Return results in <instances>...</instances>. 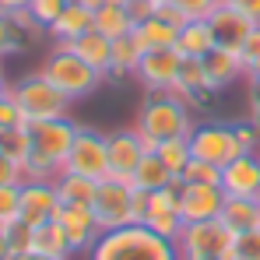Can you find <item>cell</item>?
Wrapping results in <instances>:
<instances>
[{"instance_id":"1","label":"cell","mask_w":260,"mask_h":260,"mask_svg":"<svg viewBox=\"0 0 260 260\" xmlns=\"http://www.w3.org/2000/svg\"><path fill=\"white\" fill-rule=\"evenodd\" d=\"M74 137H78V123L71 116L28 123L32 148H28V162H25V179H56L63 173V162L71 155Z\"/></svg>"},{"instance_id":"2","label":"cell","mask_w":260,"mask_h":260,"mask_svg":"<svg viewBox=\"0 0 260 260\" xmlns=\"http://www.w3.org/2000/svg\"><path fill=\"white\" fill-rule=\"evenodd\" d=\"M88 260H183L176 239L158 236L148 225H123L113 232H102L91 246Z\"/></svg>"},{"instance_id":"3","label":"cell","mask_w":260,"mask_h":260,"mask_svg":"<svg viewBox=\"0 0 260 260\" xmlns=\"http://www.w3.org/2000/svg\"><path fill=\"white\" fill-rule=\"evenodd\" d=\"M193 127H197L193 123V109L186 106V99H179L173 91L144 99V106L137 113V123H134V130L141 134V141H144L148 151H155L162 141L190 137Z\"/></svg>"},{"instance_id":"4","label":"cell","mask_w":260,"mask_h":260,"mask_svg":"<svg viewBox=\"0 0 260 260\" xmlns=\"http://www.w3.org/2000/svg\"><path fill=\"white\" fill-rule=\"evenodd\" d=\"M11 99L18 102V109L25 113L28 123H39V120H60L67 116V95L46 78L43 71L36 74H25L21 81L11 85Z\"/></svg>"},{"instance_id":"5","label":"cell","mask_w":260,"mask_h":260,"mask_svg":"<svg viewBox=\"0 0 260 260\" xmlns=\"http://www.w3.org/2000/svg\"><path fill=\"white\" fill-rule=\"evenodd\" d=\"M39 71H43L46 78L60 88L71 102L91 95L95 88L102 85V78H106V74H99L95 67H88L85 60H81L74 49H67V46H56V49L46 56V63L39 67Z\"/></svg>"},{"instance_id":"6","label":"cell","mask_w":260,"mask_h":260,"mask_svg":"<svg viewBox=\"0 0 260 260\" xmlns=\"http://www.w3.org/2000/svg\"><path fill=\"white\" fill-rule=\"evenodd\" d=\"M232 243H236V232L221 218L186 221L176 239L183 260H232Z\"/></svg>"},{"instance_id":"7","label":"cell","mask_w":260,"mask_h":260,"mask_svg":"<svg viewBox=\"0 0 260 260\" xmlns=\"http://www.w3.org/2000/svg\"><path fill=\"white\" fill-rule=\"evenodd\" d=\"M91 211H95V221H99L102 232H113V229H123V225H137L134 221V183L116 179V176L99 179Z\"/></svg>"},{"instance_id":"8","label":"cell","mask_w":260,"mask_h":260,"mask_svg":"<svg viewBox=\"0 0 260 260\" xmlns=\"http://www.w3.org/2000/svg\"><path fill=\"white\" fill-rule=\"evenodd\" d=\"M190 151H193V158H204L218 169H225L232 158L243 155L232 123H197L190 130Z\"/></svg>"},{"instance_id":"9","label":"cell","mask_w":260,"mask_h":260,"mask_svg":"<svg viewBox=\"0 0 260 260\" xmlns=\"http://www.w3.org/2000/svg\"><path fill=\"white\" fill-rule=\"evenodd\" d=\"M63 173H78L88 179H106L109 176V148H106V134L91 127H78V137L71 144V155L63 162Z\"/></svg>"},{"instance_id":"10","label":"cell","mask_w":260,"mask_h":260,"mask_svg":"<svg viewBox=\"0 0 260 260\" xmlns=\"http://www.w3.org/2000/svg\"><path fill=\"white\" fill-rule=\"evenodd\" d=\"M179 190H183V179L176 176V183H169L166 190H155V193H148V211H144V221L141 225H148V229H155L158 236H166V239H179V232H183V215H179Z\"/></svg>"},{"instance_id":"11","label":"cell","mask_w":260,"mask_h":260,"mask_svg":"<svg viewBox=\"0 0 260 260\" xmlns=\"http://www.w3.org/2000/svg\"><path fill=\"white\" fill-rule=\"evenodd\" d=\"M179 67H183V53L169 46V49H151L141 56V67H137V81L148 88L151 95H166L176 88L179 78Z\"/></svg>"},{"instance_id":"12","label":"cell","mask_w":260,"mask_h":260,"mask_svg":"<svg viewBox=\"0 0 260 260\" xmlns=\"http://www.w3.org/2000/svg\"><path fill=\"white\" fill-rule=\"evenodd\" d=\"M56 221H60L63 236L71 239L74 257H78V253H91V246H95V243H99V236H102V229H99V221H95L91 204H60Z\"/></svg>"},{"instance_id":"13","label":"cell","mask_w":260,"mask_h":260,"mask_svg":"<svg viewBox=\"0 0 260 260\" xmlns=\"http://www.w3.org/2000/svg\"><path fill=\"white\" fill-rule=\"evenodd\" d=\"M225 201H229V193L221 186L183 183V190H179V215H183V221H211V218H221Z\"/></svg>"},{"instance_id":"14","label":"cell","mask_w":260,"mask_h":260,"mask_svg":"<svg viewBox=\"0 0 260 260\" xmlns=\"http://www.w3.org/2000/svg\"><path fill=\"white\" fill-rule=\"evenodd\" d=\"M60 193H56V179H25L21 183V215L28 225H43L53 221L60 211Z\"/></svg>"},{"instance_id":"15","label":"cell","mask_w":260,"mask_h":260,"mask_svg":"<svg viewBox=\"0 0 260 260\" xmlns=\"http://www.w3.org/2000/svg\"><path fill=\"white\" fill-rule=\"evenodd\" d=\"M106 148H109V176H116V179H127L134 183V169H137V162L144 158V141H141V134L130 127V130H113V134H106Z\"/></svg>"},{"instance_id":"16","label":"cell","mask_w":260,"mask_h":260,"mask_svg":"<svg viewBox=\"0 0 260 260\" xmlns=\"http://www.w3.org/2000/svg\"><path fill=\"white\" fill-rule=\"evenodd\" d=\"M208 25H211L215 46H218V49H229V53H243L246 39H250V36H253V28H257L246 14H239V11H236V7H229L225 0H221V7H218L215 14L208 18Z\"/></svg>"},{"instance_id":"17","label":"cell","mask_w":260,"mask_h":260,"mask_svg":"<svg viewBox=\"0 0 260 260\" xmlns=\"http://www.w3.org/2000/svg\"><path fill=\"white\" fill-rule=\"evenodd\" d=\"M221 190L229 197H260V155H239L221 169Z\"/></svg>"},{"instance_id":"18","label":"cell","mask_w":260,"mask_h":260,"mask_svg":"<svg viewBox=\"0 0 260 260\" xmlns=\"http://www.w3.org/2000/svg\"><path fill=\"white\" fill-rule=\"evenodd\" d=\"M95 28V11H88L85 4H67L60 11V18L49 25V39L56 46H71L74 39H81Z\"/></svg>"},{"instance_id":"19","label":"cell","mask_w":260,"mask_h":260,"mask_svg":"<svg viewBox=\"0 0 260 260\" xmlns=\"http://www.w3.org/2000/svg\"><path fill=\"white\" fill-rule=\"evenodd\" d=\"M204 74H208V88H215V91H221V88H229L232 81H239L246 71H243V60H239V53H229V49H211L204 60Z\"/></svg>"},{"instance_id":"20","label":"cell","mask_w":260,"mask_h":260,"mask_svg":"<svg viewBox=\"0 0 260 260\" xmlns=\"http://www.w3.org/2000/svg\"><path fill=\"white\" fill-rule=\"evenodd\" d=\"M32 253H43V257H56V260H71L74 250H71V239L63 236L60 221H43L32 229Z\"/></svg>"},{"instance_id":"21","label":"cell","mask_w":260,"mask_h":260,"mask_svg":"<svg viewBox=\"0 0 260 260\" xmlns=\"http://www.w3.org/2000/svg\"><path fill=\"white\" fill-rule=\"evenodd\" d=\"M137 46L144 49V53H151V49H169L176 46V36H179V28L169 25L166 18H158V11L148 18V21H141V25H134V32H130Z\"/></svg>"},{"instance_id":"22","label":"cell","mask_w":260,"mask_h":260,"mask_svg":"<svg viewBox=\"0 0 260 260\" xmlns=\"http://www.w3.org/2000/svg\"><path fill=\"white\" fill-rule=\"evenodd\" d=\"M67 49H74L88 67H95L99 74H109V63H113V39H106L102 32H95V28H91L88 36L74 39Z\"/></svg>"},{"instance_id":"23","label":"cell","mask_w":260,"mask_h":260,"mask_svg":"<svg viewBox=\"0 0 260 260\" xmlns=\"http://www.w3.org/2000/svg\"><path fill=\"white\" fill-rule=\"evenodd\" d=\"M221 221L236 236L250 232V229H260V201L257 197H229L225 208H221Z\"/></svg>"},{"instance_id":"24","label":"cell","mask_w":260,"mask_h":260,"mask_svg":"<svg viewBox=\"0 0 260 260\" xmlns=\"http://www.w3.org/2000/svg\"><path fill=\"white\" fill-rule=\"evenodd\" d=\"M169 183H176V176L169 173V166H166L155 151H144V158H141L137 169H134V186L144 190V193H155V190H166Z\"/></svg>"},{"instance_id":"25","label":"cell","mask_w":260,"mask_h":260,"mask_svg":"<svg viewBox=\"0 0 260 260\" xmlns=\"http://www.w3.org/2000/svg\"><path fill=\"white\" fill-rule=\"evenodd\" d=\"M176 49L183 56H193V60H204L211 49H215V36H211V25L208 21H186L176 36Z\"/></svg>"},{"instance_id":"26","label":"cell","mask_w":260,"mask_h":260,"mask_svg":"<svg viewBox=\"0 0 260 260\" xmlns=\"http://www.w3.org/2000/svg\"><path fill=\"white\" fill-rule=\"evenodd\" d=\"M141 56H144V49L137 46L134 36L113 39V63H109V74H106V78H127V74H137Z\"/></svg>"},{"instance_id":"27","label":"cell","mask_w":260,"mask_h":260,"mask_svg":"<svg viewBox=\"0 0 260 260\" xmlns=\"http://www.w3.org/2000/svg\"><path fill=\"white\" fill-rule=\"evenodd\" d=\"M99 190V179H88L78 173H60L56 176V193L63 204H91Z\"/></svg>"},{"instance_id":"28","label":"cell","mask_w":260,"mask_h":260,"mask_svg":"<svg viewBox=\"0 0 260 260\" xmlns=\"http://www.w3.org/2000/svg\"><path fill=\"white\" fill-rule=\"evenodd\" d=\"M95 32H102L106 39H123V36L134 32V21H130V14L123 7L102 4V7L95 11Z\"/></svg>"},{"instance_id":"29","label":"cell","mask_w":260,"mask_h":260,"mask_svg":"<svg viewBox=\"0 0 260 260\" xmlns=\"http://www.w3.org/2000/svg\"><path fill=\"white\" fill-rule=\"evenodd\" d=\"M204 88H208L204 63H201V60H193V56H183V67H179V78H176L173 95H179V99H190V95H197V91H204Z\"/></svg>"},{"instance_id":"30","label":"cell","mask_w":260,"mask_h":260,"mask_svg":"<svg viewBox=\"0 0 260 260\" xmlns=\"http://www.w3.org/2000/svg\"><path fill=\"white\" fill-rule=\"evenodd\" d=\"M155 155L169 166V173H173V176H183V169H186V166H190V158H193V151H190V137L162 141V144L155 148Z\"/></svg>"},{"instance_id":"31","label":"cell","mask_w":260,"mask_h":260,"mask_svg":"<svg viewBox=\"0 0 260 260\" xmlns=\"http://www.w3.org/2000/svg\"><path fill=\"white\" fill-rule=\"evenodd\" d=\"M28 127H7L0 130V155H7L11 162H18L21 169H25V162H28Z\"/></svg>"},{"instance_id":"32","label":"cell","mask_w":260,"mask_h":260,"mask_svg":"<svg viewBox=\"0 0 260 260\" xmlns=\"http://www.w3.org/2000/svg\"><path fill=\"white\" fill-rule=\"evenodd\" d=\"M32 229H36V225H28L25 218H11V221H4V225H0V232L7 236V243H11V250H14V257L32 253Z\"/></svg>"},{"instance_id":"33","label":"cell","mask_w":260,"mask_h":260,"mask_svg":"<svg viewBox=\"0 0 260 260\" xmlns=\"http://www.w3.org/2000/svg\"><path fill=\"white\" fill-rule=\"evenodd\" d=\"M179 179L183 183H211V186H221V169L211 166V162H204V158H190V166L183 169Z\"/></svg>"},{"instance_id":"34","label":"cell","mask_w":260,"mask_h":260,"mask_svg":"<svg viewBox=\"0 0 260 260\" xmlns=\"http://www.w3.org/2000/svg\"><path fill=\"white\" fill-rule=\"evenodd\" d=\"M239 60H243V71H246V78H250V81H260V25L253 28V36L246 39L243 53H239Z\"/></svg>"},{"instance_id":"35","label":"cell","mask_w":260,"mask_h":260,"mask_svg":"<svg viewBox=\"0 0 260 260\" xmlns=\"http://www.w3.org/2000/svg\"><path fill=\"white\" fill-rule=\"evenodd\" d=\"M232 260H260V229L239 232L232 243Z\"/></svg>"},{"instance_id":"36","label":"cell","mask_w":260,"mask_h":260,"mask_svg":"<svg viewBox=\"0 0 260 260\" xmlns=\"http://www.w3.org/2000/svg\"><path fill=\"white\" fill-rule=\"evenodd\" d=\"M173 4L183 11L186 21H208L218 7H221V0H173Z\"/></svg>"},{"instance_id":"37","label":"cell","mask_w":260,"mask_h":260,"mask_svg":"<svg viewBox=\"0 0 260 260\" xmlns=\"http://www.w3.org/2000/svg\"><path fill=\"white\" fill-rule=\"evenodd\" d=\"M21 49H25L21 32L11 25V18H7V14H0V60H4V56H11V53H21Z\"/></svg>"},{"instance_id":"38","label":"cell","mask_w":260,"mask_h":260,"mask_svg":"<svg viewBox=\"0 0 260 260\" xmlns=\"http://www.w3.org/2000/svg\"><path fill=\"white\" fill-rule=\"evenodd\" d=\"M232 130H236V141H239L243 155H260V130H257V123L239 120V123H232Z\"/></svg>"},{"instance_id":"39","label":"cell","mask_w":260,"mask_h":260,"mask_svg":"<svg viewBox=\"0 0 260 260\" xmlns=\"http://www.w3.org/2000/svg\"><path fill=\"white\" fill-rule=\"evenodd\" d=\"M63 7H67L63 0H32V4H28L32 18H36V21L43 25L46 32H49V25H53V21L60 18V11H63Z\"/></svg>"},{"instance_id":"40","label":"cell","mask_w":260,"mask_h":260,"mask_svg":"<svg viewBox=\"0 0 260 260\" xmlns=\"http://www.w3.org/2000/svg\"><path fill=\"white\" fill-rule=\"evenodd\" d=\"M21 215V183L18 186H0V225Z\"/></svg>"},{"instance_id":"41","label":"cell","mask_w":260,"mask_h":260,"mask_svg":"<svg viewBox=\"0 0 260 260\" xmlns=\"http://www.w3.org/2000/svg\"><path fill=\"white\" fill-rule=\"evenodd\" d=\"M7 127H28V120H25V113L18 109V102L11 99V91H7V99L0 102V130Z\"/></svg>"},{"instance_id":"42","label":"cell","mask_w":260,"mask_h":260,"mask_svg":"<svg viewBox=\"0 0 260 260\" xmlns=\"http://www.w3.org/2000/svg\"><path fill=\"white\" fill-rule=\"evenodd\" d=\"M7 18H11V25H14V28L21 32V39H25V43H28V39H32L36 32H46L43 25H39V21L32 18V11H28V7H25V11H14V14H7Z\"/></svg>"},{"instance_id":"43","label":"cell","mask_w":260,"mask_h":260,"mask_svg":"<svg viewBox=\"0 0 260 260\" xmlns=\"http://www.w3.org/2000/svg\"><path fill=\"white\" fill-rule=\"evenodd\" d=\"M18 183H25V169L7 155H0V186H18Z\"/></svg>"},{"instance_id":"44","label":"cell","mask_w":260,"mask_h":260,"mask_svg":"<svg viewBox=\"0 0 260 260\" xmlns=\"http://www.w3.org/2000/svg\"><path fill=\"white\" fill-rule=\"evenodd\" d=\"M123 11L130 14V21H134V25H141V21H148L158 7H155L151 0H127V4H123Z\"/></svg>"},{"instance_id":"45","label":"cell","mask_w":260,"mask_h":260,"mask_svg":"<svg viewBox=\"0 0 260 260\" xmlns=\"http://www.w3.org/2000/svg\"><path fill=\"white\" fill-rule=\"evenodd\" d=\"M229 7H236L239 14H246L253 25H260V0H225Z\"/></svg>"},{"instance_id":"46","label":"cell","mask_w":260,"mask_h":260,"mask_svg":"<svg viewBox=\"0 0 260 260\" xmlns=\"http://www.w3.org/2000/svg\"><path fill=\"white\" fill-rule=\"evenodd\" d=\"M250 123L260 130V81H250Z\"/></svg>"},{"instance_id":"47","label":"cell","mask_w":260,"mask_h":260,"mask_svg":"<svg viewBox=\"0 0 260 260\" xmlns=\"http://www.w3.org/2000/svg\"><path fill=\"white\" fill-rule=\"evenodd\" d=\"M32 0H0V14H14V11H25Z\"/></svg>"},{"instance_id":"48","label":"cell","mask_w":260,"mask_h":260,"mask_svg":"<svg viewBox=\"0 0 260 260\" xmlns=\"http://www.w3.org/2000/svg\"><path fill=\"white\" fill-rule=\"evenodd\" d=\"M0 260H14V250H11V243H7L4 232H0Z\"/></svg>"},{"instance_id":"49","label":"cell","mask_w":260,"mask_h":260,"mask_svg":"<svg viewBox=\"0 0 260 260\" xmlns=\"http://www.w3.org/2000/svg\"><path fill=\"white\" fill-rule=\"evenodd\" d=\"M14 260H56V257H43V253H21V257H14Z\"/></svg>"},{"instance_id":"50","label":"cell","mask_w":260,"mask_h":260,"mask_svg":"<svg viewBox=\"0 0 260 260\" xmlns=\"http://www.w3.org/2000/svg\"><path fill=\"white\" fill-rule=\"evenodd\" d=\"M81 4H85L88 11H99V7H102V4H106V0H81Z\"/></svg>"},{"instance_id":"51","label":"cell","mask_w":260,"mask_h":260,"mask_svg":"<svg viewBox=\"0 0 260 260\" xmlns=\"http://www.w3.org/2000/svg\"><path fill=\"white\" fill-rule=\"evenodd\" d=\"M7 91H11V85H4V81H0V102L7 99Z\"/></svg>"},{"instance_id":"52","label":"cell","mask_w":260,"mask_h":260,"mask_svg":"<svg viewBox=\"0 0 260 260\" xmlns=\"http://www.w3.org/2000/svg\"><path fill=\"white\" fill-rule=\"evenodd\" d=\"M151 4H155V7H166V4H173V0H151Z\"/></svg>"},{"instance_id":"53","label":"cell","mask_w":260,"mask_h":260,"mask_svg":"<svg viewBox=\"0 0 260 260\" xmlns=\"http://www.w3.org/2000/svg\"><path fill=\"white\" fill-rule=\"evenodd\" d=\"M106 4H116V7H123V4H127V0H106Z\"/></svg>"},{"instance_id":"54","label":"cell","mask_w":260,"mask_h":260,"mask_svg":"<svg viewBox=\"0 0 260 260\" xmlns=\"http://www.w3.org/2000/svg\"><path fill=\"white\" fill-rule=\"evenodd\" d=\"M0 81H4V60H0Z\"/></svg>"},{"instance_id":"55","label":"cell","mask_w":260,"mask_h":260,"mask_svg":"<svg viewBox=\"0 0 260 260\" xmlns=\"http://www.w3.org/2000/svg\"><path fill=\"white\" fill-rule=\"evenodd\" d=\"M63 4H81V0H63Z\"/></svg>"}]
</instances>
